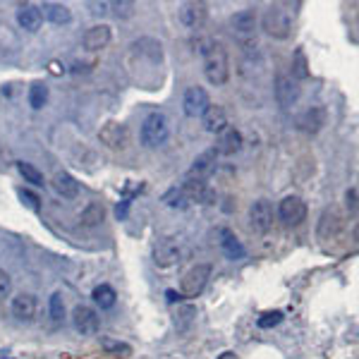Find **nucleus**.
Masks as SVG:
<instances>
[{"instance_id":"f257e3e1","label":"nucleus","mask_w":359,"mask_h":359,"mask_svg":"<svg viewBox=\"0 0 359 359\" xmlns=\"http://www.w3.org/2000/svg\"><path fill=\"white\" fill-rule=\"evenodd\" d=\"M196 50L204 62V77L213 86H223L230 77V60H228V50L223 48L221 41L216 39H201L196 41Z\"/></svg>"},{"instance_id":"f03ea898","label":"nucleus","mask_w":359,"mask_h":359,"mask_svg":"<svg viewBox=\"0 0 359 359\" xmlns=\"http://www.w3.org/2000/svg\"><path fill=\"white\" fill-rule=\"evenodd\" d=\"M300 3H273L264 10L261 15V29L266 31L270 39H288L293 34V24L297 17Z\"/></svg>"},{"instance_id":"7ed1b4c3","label":"nucleus","mask_w":359,"mask_h":359,"mask_svg":"<svg viewBox=\"0 0 359 359\" xmlns=\"http://www.w3.org/2000/svg\"><path fill=\"white\" fill-rule=\"evenodd\" d=\"M168 134H170V125L163 113H151V116H147V120L142 122V129H139V139H142V144L147 149L163 147L168 142Z\"/></svg>"},{"instance_id":"20e7f679","label":"nucleus","mask_w":359,"mask_h":359,"mask_svg":"<svg viewBox=\"0 0 359 359\" xmlns=\"http://www.w3.org/2000/svg\"><path fill=\"white\" fill-rule=\"evenodd\" d=\"M230 31L242 46L257 44V15L254 10H239L230 17Z\"/></svg>"},{"instance_id":"39448f33","label":"nucleus","mask_w":359,"mask_h":359,"mask_svg":"<svg viewBox=\"0 0 359 359\" xmlns=\"http://www.w3.org/2000/svg\"><path fill=\"white\" fill-rule=\"evenodd\" d=\"M209 278H211V266H209V264H196V266H192L185 275H182L180 293L185 295V297H196V295L204 293Z\"/></svg>"},{"instance_id":"423d86ee","label":"nucleus","mask_w":359,"mask_h":359,"mask_svg":"<svg viewBox=\"0 0 359 359\" xmlns=\"http://www.w3.org/2000/svg\"><path fill=\"white\" fill-rule=\"evenodd\" d=\"M187 257V249L182 244V239L168 237L154 249V261L158 264L160 268H168V266H178L182 259Z\"/></svg>"},{"instance_id":"0eeeda50","label":"nucleus","mask_w":359,"mask_h":359,"mask_svg":"<svg viewBox=\"0 0 359 359\" xmlns=\"http://www.w3.org/2000/svg\"><path fill=\"white\" fill-rule=\"evenodd\" d=\"M98 139H101V142L106 144L108 149L122 151V149H127V144H129V129H127V125L111 120V122H106L101 127V132H98Z\"/></svg>"},{"instance_id":"6e6552de","label":"nucleus","mask_w":359,"mask_h":359,"mask_svg":"<svg viewBox=\"0 0 359 359\" xmlns=\"http://www.w3.org/2000/svg\"><path fill=\"white\" fill-rule=\"evenodd\" d=\"M182 108H185V116L201 118L211 108L209 93H206V89H201V86H190L185 91V98H182Z\"/></svg>"},{"instance_id":"1a4fd4ad","label":"nucleus","mask_w":359,"mask_h":359,"mask_svg":"<svg viewBox=\"0 0 359 359\" xmlns=\"http://www.w3.org/2000/svg\"><path fill=\"white\" fill-rule=\"evenodd\" d=\"M273 93L280 108H293L300 98V84L290 75H278L273 84Z\"/></svg>"},{"instance_id":"9d476101","label":"nucleus","mask_w":359,"mask_h":359,"mask_svg":"<svg viewBox=\"0 0 359 359\" xmlns=\"http://www.w3.org/2000/svg\"><path fill=\"white\" fill-rule=\"evenodd\" d=\"M72 326H75V331L82 333V335H93V333H98L101 319H98V314L91 306L77 304L75 309H72Z\"/></svg>"},{"instance_id":"9b49d317","label":"nucleus","mask_w":359,"mask_h":359,"mask_svg":"<svg viewBox=\"0 0 359 359\" xmlns=\"http://www.w3.org/2000/svg\"><path fill=\"white\" fill-rule=\"evenodd\" d=\"M278 216L285 225H300L306 218V206L300 196H285L278 204Z\"/></svg>"},{"instance_id":"f8f14e48","label":"nucleus","mask_w":359,"mask_h":359,"mask_svg":"<svg viewBox=\"0 0 359 359\" xmlns=\"http://www.w3.org/2000/svg\"><path fill=\"white\" fill-rule=\"evenodd\" d=\"M249 225L257 232H268L273 225V209L266 199H259L249 206Z\"/></svg>"},{"instance_id":"ddd939ff","label":"nucleus","mask_w":359,"mask_h":359,"mask_svg":"<svg viewBox=\"0 0 359 359\" xmlns=\"http://www.w3.org/2000/svg\"><path fill=\"white\" fill-rule=\"evenodd\" d=\"M216 160H218V154L213 149L204 151L194 158L192 163L190 173H187V180H196V182H204L206 178H211L213 170H216Z\"/></svg>"},{"instance_id":"4468645a","label":"nucleus","mask_w":359,"mask_h":359,"mask_svg":"<svg viewBox=\"0 0 359 359\" xmlns=\"http://www.w3.org/2000/svg\"><path fill=\"white\" fill-rule=\"evenodd\" d=\"M324 125H326V111L321 106H311L302 116H297V129L306 134H316Z\"/></svg>"},{"instance_id":"2eb2a0df","label":"nucleus","mask_w":359,"mask_h":359,"mask_svg":"<svg viewBox=\"0 0 359 359\" xmlns=\"http://www.w3.org/2000/svg\"><path fill=\"white\" fill-rule=\"evenodd\" d=\"M239 149H242V134H239V129L225 127L223 132H218V144L213 149L218 156H235Z\"/></svg>"},{"instance_id":"dca6fc26","label":"nucleus","mask_w":359,"mask_h":359,"mask_svg":"<svg viewBox=\"0 0 359 359\" xmlns=\"http://www.w3.org/2000/svg\"><path fill=\"white\" fill-rule=\"evenodd\" d=\"M206 5L204 3H185L180 8V22L187 29H199L206 22Z\"/></svg>"},{"instance_id":"f3484780","label":"nucleus","mask_w":359,"mask_h":359,"mask_svg":"<svg viewBox=\"0 0 359 359\" xmlns=\"http://www.w3.org/2000/svg\"><path fill=\"white\" fill-rule=\"evenodd\" d=\"M86 50H101L111 44V27L108 24H93V27L86 29L84 39H82Z\"/></svg>"},{"instance_id":"a211bd4d","label":"nucleus","mask_w":359,"mask_h":359,"mask_svg":"<svg viewBox=\"0 0 359 359\" xmlns=\"http://www.w3.org/2000/svg\"><path fill=\"white\" fill-rule=\"evenodd\" d=\"M41 22H44V17H41V12H39V5H31V3L19 5V10H17V24L24 31L34 34V31H39Z\"/></svg>"},{"instance_id":"6ab92c4d","label":"nucleus","mask_w":359,"mask_h":359,"mask_svg":"<svg viewBox=\"0 0 359 359\" xmlns=\"http://www.w3.org/2000/svg\"><path fill=\"white\" fill-rule=\"evenodd\" d=\"M10 309H12V314L17 316L19 321H31L36 316V297L29 293H19L17 297H12Z\"/></svg>"},{"instance_id":"aec40b11","label":"nucleus","mask_w":359,"mask_h":359,"mask_svg":"<svg viewBox=\"0 0 359 359\" xmlns=\"http://www.w3.org/2000/svg\"><path fill=\"white\" fill-rule=\"evenodd\" d=\"M342 228V221H340V213L335 209H326L321 213V221H319V237L321 239H335L338 232Z\"/></svg>"},{"instance_id":"412c9836","label":"nucleus","mask_w":359,"mask_h":359,"mask_svg":"<svg viewBox=\"0 0 359 359\" xmlns=\"http://www.w3.org/2000/svg\"><path fill=\"white\" fill-rule=\"evenodd\" d=\"M185 192V196L190 201H196V204H213V192L206 187V182H196V180H187L185 185L180 187Z\"/></svg>"},{"instance_id":"4be33fe9","label":"nucleus","mask_w":359,"mask_h":359,"mask_svg":"<svg viewBox=\"0 0 359 359\" xmlns=\"http://www.w3.org/2000/svg\"><path fill=\"white\" fill-rule=\"evenodd\" d=\"M39 12H41V17H46L53 24H67L72 19V10L62 3H44L39 8Z\"/></svg>"},{"instance_id":"5701e85b","label":"nucleus","mask_w":359,"mask_h":359,"mask_svg":"<svg viewBox=\"0 0 359 359\" xmlns=\"http://www.w3.org/2000/svg\"><path fill=\"white\" fill-rule=\"evenodd\" d=\"M201 120H204V129L211 134H218L223 132V129L228 127V118H225V111H223L221 106H211L209 111L201 116Z\"/></svg>"},{"instance_id":"b1692460","label":"nucleus","mask_w":359,"mask_h":359,"mask_svg":"<svg viewBox=\"0 0 359 359\" xmlns=\"http://www.w3.org/2000/svg\"><path fill=\"white\" fill-rule=\"evenodd\" d=\"M221 249L228 259H232V261H239V259H244V254H247V249L242 247V242H239L230 230H221Z\"/></svg>"},{"instance_id":"393cba45","label":"nucleus","mask_w":359,"mask_h":359,"mask_svg":"<svg viewBox=\"0 0 359 359\" xmlns=\"http://www.w3.org/2000/svg\"><path fill=\"white\" fill-rule=\"evenodd\" d=\"M50 185H53V190L58 192L62 199H72V196H77V192H80V182L72 178L70 173H58Z\"/></svg>"},{"instance_id":"a878e982","label":"nucleus","mask_w":359,"mask_h":359,"mask_svg":"<svg viewBox=\"0 0 359 359\" xmlns=\"http://www.w3.org/2000/svg\"><path fill=\"white\" fill-rule=\"evenodd\" d=\"M91 297L93 302H96L101 309H111V306H116V290L111 288V285H98V288H93V293H91Z\"/></svg>"},{"instance_id":"bb28decb","label":"nucleus","mask_w":359,"mask_h":359,"mask_svg":"<svg viewBox=\"0 0 359 359\" xmlns=\"http://www.w3.org/2000/svg\"><path fill=\"white\" fill-rule=\"evenodd\" d=\"M46 101H48V86L41 84V82L31 84V89H29V106L34 108V111H41V108L46 106Z\"/></svg>"},{"instance_id":"cd10ccee","label":"nucleus","mask_w":359,"mask_h":359,"mask_svg":"<svg viewBox=\"0 0 359 359\" xmlns=\"http://www.w3.org/2000/svg\"><path fill=\"white\" fill-rule=\"evenodd\" d=\"M194 319H196V306H192V304L180 306L178 314H175V329L190 331V326L194 324Z\"/></svg>"},{"instance_id":"c85d7f7f","label":"nucleus","mask_w":359,"mask_h":359,"mask_svg":"<svg viewBox=\"0 0 359 359\" xmlns=\"http://www.w3.org/2000/svg\"><path fill=\"white\" fill-rule=\"evenodd\" d=\"M17 170H19V175L24 178V182H29V185H34V187L44 185V173H41L39 168H34L31 163H24V160H19Z\"/></svg>"},{"instance_id":"c756f323","label":"nucleus","mask_w":359,"mask_h":359,"mask_svg":"<svg viewBox=\"0 0 359 359\" xmlns=\"http://www.w3.org/2000/svg\"><path fill=\"white\" fill-rule=\"evenodd\" d=\"M103 216H106L103 206L96 204V201H91V204L82 211V223H86V225H98V223L103 221Z\"/></svg>"},{"instance_id":"7c9ffc66","label":"nucleus","mask_w":359,"mask_h":359,"mask_svg":"<svg viewBox=\"0 0 359 359\" xmlns=\"http://www.w3.org/2000/svg\"><path fill=\"white\" fill-rule=\"evenodd\" d=\"M163 201L170 206V209H180V211H182V209H187V206H190V199H187V196H185V192L178 190V187H175V190H170V192H165Z\"/></svg>"},{"instance_id":"2f4dec72","label":"nucleus","mask_w":359,"mask_h":359,"mask_svg":"<svg viewBox=\"0 0 359 359\" xmlns=\"http://www.w3.org/2000/svg\"><path fill=\"white\" fill-rule=\"evenodd\" d=\"M293 77L295 82L297 80H306L309 77V70H306V58H304V50L297 48L295 50V60H293Z\"/></svg>"},{"instance_id":"473e14b6","label":"nucleus","mask_w":359,"mask_h":359,"mask_svg":"<svg viewBox=\"0 0 359 359\" xmlns=\"http://www.w3.org/2000/svg\"><path fill=\"white\" fill-rule=\"evenodd\" d=\"M48 311H50V319L58 321V324H60L62 319H65V302H62V295H60V293H53V295H50Z\"/></svg>"},{"instance_id":"72a5a7b5","label":"nucleus","mask_w":359,"mask_h":359,"mask_svg":"<svg viewBox=\"0 0 359 359\" xmlns=\"http://www.w3.org/2000/svg\"><path fill=\"white\" fill-rule=\"evenodd\" d=\"M101 345L106 347L108 352H116V355H129L132 352V347L127 345V342H120V340H111V338H103Z\"/></svg>"},{"instance_id":"f704fd0d","label":"nucleus","mask_w":359,"mask_h":359,"mask_svg":"<svg viewBox=\"0 0 359 359\" xmlns=\"http://www.w3.org/2000/svg\"><path fill=\"white\" fill-rule=\"evenodd\" d=\"M280 321H283V311H268V314L259 316L257 326L259 329H273V326H278Z\"/></svg>"},{"instance_id":"c9c22d12","label":"nucleus","mask_w":359,"mask_h":359,"mask_svg":"<svg viewBox=\"0 0 359 359\" xmlns=\"http://www.w3.org/2000/svg\"><path fill=\"white\" fill-rule=\"evenodd\" d=\"M10 293H12V278H10L8 270L0 268V300L10 297Z\"/></svg>"},{"instance_id":"e433bc0d","label":"nucleus","mask_w":359,"mask_h":359,"mask_svg":"<svg viewBox=\"0 0 359 359\" xmlns=\"http://www.w3.org/2000/svg\"><path fill=\"white\" fill-rule=\"evenodd\" d=\"M19 199H22L31 211H39V209H41V199L34 194V192H29V190H19Z\"/></svg>"},{"instance_id":"4c0bfd02","label":"nucleus","mask_w":359,"mask_h":359,"mask_svg":"<svg viewBox=\"0 0 359 359\" xmlns=\"http://www.w3.org/2000/svg\"><path fill=\"white\" fill-rule=\"evenodd\" d=\"M113 8H116L118 17H132V12H134V3H129V0H122V3H113Z\"/></svg>"},{"instance_id":"58836bf2","label":"nucleus","mask_w":359,"mask_h":359,"mask_svg":"<svg viewBox=\"0 0 359 359\" xmlns=\"http://www.w3.org/2000/svg\"><path fill=\"white\" fill-rule=\"evenodd\" d=\"M345 199H347V209H350L352 213H355V211H357V187H352V190H347Z\"/></svg>"},{"instance_id":"ea45409f","label":"nucleus","mask_w":359,"mask_h":359,"mask_svg":"<svg viewBox=\"0 0 359 359\" xmlns=\"http://www.w3.org/2000/svg\"><path fill=\"white\" fill-rule=\"evenodd\" d=\"M93 15H106L108 12V3H89Z\"/></svg>"},{"instance_id":"a19ab883","label":"nucleus","mask_w":359,"mask_h":359,"mask_svg":"<svg viewBox=\"0 0 359 359\" xmlns=\"http://www.w3.org/2000/svg\"><path fill=\"white\" fill-rule=\"evenodd\" d=\"M221 359H237L235 355H232V352H225V355H223Z\"/></svg>"}]
</instances>
